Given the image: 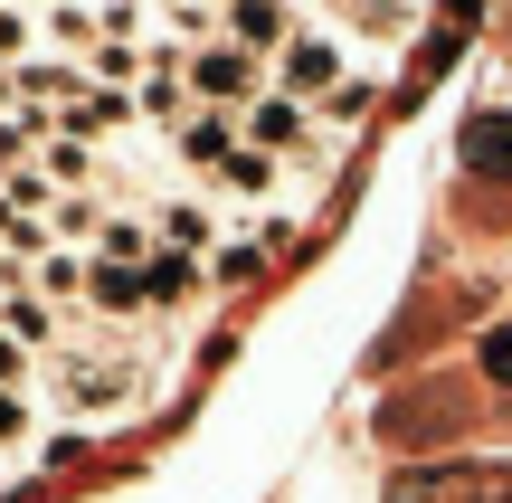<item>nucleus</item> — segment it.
<instances>
[{"label": "nucleus", "mask_w": 512, "mask_h": 503, "mask_svg": "<svg viewBox=\"0 0 512 503\" xmlns=\"http://www.w3.org/2000/svg\"><path fill=\"white\" fill-rule=\"evenodd\" d=\"M209 276H219V285H256V276H266V238H256V228L219 238V247H209Z\"/></svg>", "instance_id": "nucleus-9"}, {"label": "nucleus", "mask_w": 512, "mask_h": 503, "mask_svg": "<svg viewBox=\"0 0 512 503\" xmlns=\"http://www.w3.org/2000/svg\"><path fill=\"white\" fill-rule=\"evenodd\" d=\"M181 76H190V105H209V114H247L256 95L275 86V67H266V57H247L238 38H209V48H181Z\"/></svg>", "instance_id": "nucleus-2"}, {"label": "nucleus", "mask_w": 512, "mask_h": 503, "mask_svg": "<svg viewBox=\"0 0 512 503\" xmlns=\"http://www.w3.org/2000/svg\"><path fill=\"white\" fill-rule=\"evenodd\" d=\"M143 276H152V314H162V323L200 314V304L219 295V276H209V257H181V247H152V257H143Z\"/></svg>", "instance_id": "nucleus-5"}, {"label": "nucleus", "mask_w": 512, "mask_h": 503, "mask_svg": "<svg viewBox=\"0 0 512 503\" xmlns=\"http://www.w3.org/2000/svg\"><path fill=\"white\" fill-rule=\"evenodd\" d=\"M143 209H152V238H162V247H181V257H209L219 238H238V209H228V200H209L200 181L152 190Z\"/></svg>", "instance_id": "nucleus-4"}, {"label": "nucleus", "mask_w": 512, "mask_h": 503, "mask_svg": "<svg viewBox=\"0 0 512 503\" xmlns=\"http://www.w3.org/2000/svg\"><path fill=\"white\" fill-rule=\"evenodd\" d=\"M484 371L512 390V323H494V333H484Z\"/></svg>", "instance_id": "nucleus-11"}, {"label": "nucleus", "mask_w": 512, "mask_h": 503, "mask_svg": "<svg viewBox=\"0 0 512 503\" xmlns=\"http://www.w3.org/2000/svg\"><path fill=\"white\" fill-rule=\"evenodd\" d=\"M38 409L48 418H76V428H114L152 399V361L143 352H86V342H57L38 352Z\"/></svg>", "instance_id": "nucleus-1"}, {"label": "nucleus", "mask_w": 512, "mask_h": 503, "mask_svg": "<svg viewBox=\"0 0 512 503\" xmlns=\"http://www.w3.org/2000/svg\"><path fill=\"white\" fill-rule=\"evenodd\" d=\"M370 95H380V67H351L342 86H332L323 105H313V114H323V133H332V143H351V124L370 114Z\"/></svg>", "instance_id": "nucleus-8"}, {"label": "nucleus", "mask_w": 512, "mask_h": 503, "mask_svg": "<svg viewBox=\"0 0 512 503\" xmlns=\"http://www.w3.org/2000/svg\"><path fill=\"white\" fill-rule=\"evenodd\" d=\"M29 380H38V352H29V342H10V333H0V390H29Z\"/></svg>", "instance_id": "nucleus-10"}, {"label": "nucleus", "mask_w": 512, "mask_h": 503, "mask_svg": "<svg viewBox=\"0 0 512 503\" xmlns=\"http://www.w3.org/2000/svg\"><path fill=\"white\" fill-rule=\"evenodd\" d=\"M38 418H48V409H38V390H0V466H29V447L48 437Z\"/></svg>", "instance_id": "nucleus-7"}, {"label": "nucleus", "mask_w": 512, "mask_h": 503, "mask_svg": "<svg viewBox=\"0 0 512 503\" xmlns=\"http://www.w3.org/2000/svg\"><path fill=\"white\" fill-rule=\"evenodd\" d=\"M351 67H361V48H351V29H332V19H304V29L275 48V86L304 95V105H323Z\"/></svg>", "instance_id": "nucleus-3"}, {"label": "nucleus", "mask_w": 512, "mask_h": 503, "mask_svg": "<svg viewBox=\"0 0 512 503\" xmlns=\"http://www.w3.org/2000/svg\"><path fill=\"white\" fill-rule=\"evenodd\" d=\"M304 10H313V0H304Z\"/></svg>", "instance_id": "nucleus-12"}, {"label": "nucleus", "mask_w": 512, "mask_h": 503, "mask_svg": "<svg viewBox=\"0 0 512 503\" xmlns=\"http://www.w3.org/2000/svg\"><path fill=\"white\" fill-rule=\"evenodd\" d=\"M294 29H304V0H219V38H238L266 67H275V48H285Z\"/></svg>", "instance_id": "nucleus-6"}]
</instances>
